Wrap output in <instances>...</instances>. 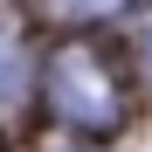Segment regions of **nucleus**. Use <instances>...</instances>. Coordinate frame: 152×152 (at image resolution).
<instances>
[{"instance_id": "nucleus-1", "label": "nucleus", "mask_w": 152, "mask_h": 152, "mask_svg": "<svg viewBox=\"0 0 152 152\" xmlns=\"http://www.w3.org/2000/svg\"><path fill=\"white\" fill-rule=\"evenodd\" d=\"M48 90H56V111L76 124V132H111L124 118V97H118V76L104 69L90 42H62L56 48V76H48Z\"/></svg>"}, {"instance_id": "nucleus-3", "label": "nucleus", "mask_w": 152, "mask_h": 152, "mask_svg": "<svg viewBox=\"0 0 152 152\" xmlns=\"http://www.w3.org/2000/svg\"><path fill=\"white\" fill-rule=\"evenodd\" d=\"M138 48H145V62H152V14H138Z\"/></svg>"}, {"instance_id": "nucleus-2", "label": "nucleus", "mask_w": 152, "mask_h": 152, "mask_svg": "<svg viewBox=\"0 0 152 152\" xmlns=\"http://www.w3.org/2000/svg\"><path fill=\"white\" fill-rule=\"evenodd\" d=\"M21 97H28V48H21V35H0V118Z\"/></svg>"}]
</instances>
